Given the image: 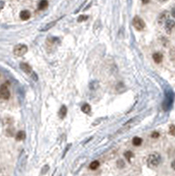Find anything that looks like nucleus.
Instances as JSON below:
<instances>
[{"label":"nucleus","instance_id":"nucleus-22","mask_svg":"<svg viewBox=\"0 0 175 176\" xmlns=\"http://www.w3.org/2000/svg\"><path fill=\"white\" fill-rule=\"evenodd\" d=\"M171 167H172V168L173 170H175V159L172 162V164H171Z\"/></svg>","mask_w":175,"mask_h":176},{"label":"nucleus","instance_id":"nucleus-13","mask_svg":"<svg viewBox=\"0 0 175 176\" xmlns=\"http://www.w3.org/2000/svg\"><path fill=\"white\" fill-rule=\"evenodd\" d=\"M48 2L47 0H42V1H40L38 5V7L40 10H42V9H45L46 7H48Z\"/></svg>","mask_w":175,"mask_h":176},{"label":"nucleus","instance_id":"nucleus-11","mask_svg":"<svg viewBox=\"0 0 175 176\" xmlns=\"http://www.w3.org/2000/svg\"><path fill=\"white\" fill-rule=\"evenodd\" d=\"M142 142H143L142 138H140V137H134V138L132 139V143H133V144H134V145H136V146H139V145H141Z\"/></svg>","mask_w":175,"mask_h":176},{"label":"nucleus","instance_id":"nucleus-19","mask_svg":"<svg viewBox=\"0 0 175 176\" xmlns=\"http://www.w3.org/2000/svg\"><path fill=\"white\" fill-rule=\"evenodd\" d=\"M117 165H118L119 168H121V167H124V162H123V160L120 159V160H118V162H117Z\"/></svg>","mask_w":175,"mask_h":176},{"label":"nucleus","instance_id":"nucleus-14","mask_svg":"<svg viewBox=\"0 0 175 176\" xmlns=\"http://www.w3.org/2000/svg\"><path fill=\"white\" fill-rule=\"evenodd\" d=\"M99 162L98 160H94V161H92L91 164H90V169L91 170H96L98 167H99Z\"/></svg>","mask_w":175,"mask_h":176},{"label":"nucleus","instance_id":"nucleus-16","mask_svg":"<svg viewBox=\"0 0 175 176\" xmlns=\"http://www.w3.org/2000/svg\"><path fill=\"white\" fill-rule=\"evenodd\" d=\"M56 21H53V22H51L50 24H48V25H47V26H45V27H43V28H42V31H46V30L49 29V28H50L51 27H53V26H54V25L56 24Z\"/></svg>","mask_w":175,"mask_h":176},{"label":"nucleus","instance_id":"nucleus-7","mask_svg":"<svg viewBox=\"0 0 175 176\" xmlns=\"http://www.w3.org/2000/svg\"><path fill=\"white\" fill-rule=\"evenodd\" d=\"M66 115H67V108H66V106L63 105L58 112V116L61 119H64L66 116Z\"/></svg>","mask_w":175,"mask_h":176},{"label":"nucleus","instance_id":"nucleus-17","mask_svg":"<svg viewBox=\"0 0 175 176\" xmlns=\"http://www.w3.org/2000/svg\"><path fill=\"white\" fill-rule=\"evenodd\" d=\"M169 133L172 136H175V125H171L169 127Z\"/></svg>","mask_w":175,"mask_h":176},{"label":"nucleus","instance_id":"nucleus-23","mask_svg":"<svg viewBox=\"0 0 175 176\" xmlns=\"http://www.w3.org/2000/svg\"><path fill=\"white\" fill-rule=\"evenodd\" d=\"M1 6H2V8H3V6H4V2H1Z\"/></svg>","mask_w":175,"mask_h":176},{"label":"nucleus","instance_id":"nucleus-9","mask_svg":"<svg viewBox=\"0 0 175 176\" xmlns=\"http://www.w3.org/2000/svg\"><path fill=\"white\" fill-rule=\"evenodd\" d=\"M19 16H20V18H21V19L27 20V19H28L30 18L31 13H30V12L28 11V10H23V11L20 12Z\"/></svg>","mask_w":175,"mask_h":176},{"label":"nucleus","instance_id":"nucleus-15","mask_svg":"<svg viewBox=\"0 0 175 176\" xmlns=\"http://www.w3.org/2000/svg\"><path fill=\"white\" fill-rule=\"evenodd\" d=\"M133 153H132V151H126L125 153H124V156L126 157V159H128V161H129L130 162V160H131V158L133 157Z\"/></svg>","mask_w":175,"mask_h":176},{"label":"nucleus","instance_id":"nucleus-20","mask_svg":"<svg viewBox=\"0 0 175 176\" xmlns=\"http://www.w3.org/2000/svg\"><path fill=\"white\" fill-rule=\"evenodd\" d=\"M151 137H159V134H158V132H153Z\"/></svg>","mask_w":175,"mask_h":176},{"label":"nucleus","instance_id":"nucleus-1","mask_svg":"<svg viewBox=\"0 0 175 176\" xmlns=\"http://www.w3.org/2000/svg\"><path fill=\"white\" fill-rule=\"evenodd\" d=\"M160 162H161V156L158 152H152L148 156L147 164H148V167L150 168L157 167L160 164Z\"/></svg>","mask_w":175,"mask_h":176},{"label":"nucleus","instance_id":"nucleus-3","mask_svg":"<svg viewBox=\"0 0 175 176\" xmlns=\"http://www.w3.org/2000/svg\"><path fill=\"white\" fill-rule=\"evenodd\" d=\"M27 46L25 44H18L13 48V54L16 56H22L27 52Z\"/></svg>","mask_w":175,"mask_h":176},{"label":"nucleus","instance_id":"nucleus-18","mask_svg":"<svg viewBox=\"0 0 175 176\" xmlns=\"http://www.w3.org/2000/svg\"><path fill=\"white\" fill-rule=\"evenodd\" d=\"M87 19H88V16H86V15H80L78 19V21L82 22V21H84V20H86Z\"/></svg>","mask_w":175,"mask_h":176},{"label":"nucleus","instance_id":"nucleus-6","mask_svg":"<svg viewBox=\"0 0 175 176\" xmlns=\"http://www.w3.org/2000/svg\"><path fill=\"white\" fill-rule=\"evenodd\" d=\"M19 67L20 69H21L24 72H26V73H31L32 72V68H31V66L26 63H21L19 64Z\"/></svg>","mask_w":175,"mask_h":176},{"label":"nucleus","instance_id":"nucleus-21","mask_svg":"<svg viewBox=\"0 0 175 176\" xmlns=\"http://www.w3.org/2000/svg\"><path fill=\"white\" fill-rule=\"evenodd\" d=\"M172 16L175 19V7H173L172 9Z\"/></svg>","mask_w":175,"mask_h":176},{"label":"nucleus","instance_id":"nucleus-4","mask_svg":"<svg viewBox=\"0 0 175 176\" xmlns=\"http://www.w3.org/2000/svg\"><path fill=\"white\" fill-rule=\"evenodd\" d=\"M10 91L8 89V85H6V83H4V84L1 86V92H0V96L3 100H8L10 98Z\"/></svg>","mask_w":175,"mask_h":176},{"label":"nucleus","instance_id":"nucleus-2","mask_svg":"<svg viewBox=\"0 0 175 176\" xmlns=\"http://www.w3.org/2000/svg\"><path fill=\"white\" fill-rule=\"evenodd\" d=\"M132 24L134 26V27H135L137 30H143L145 28V21H143V19L142 18H140L139 16H135L132 20Z\"/></svg>","mask_w":175,"mask_h":176},{"label":"nucleus","instance_id":"nucleus-12","mask_svg":"<svg viewBox=\"0 0 175 176\" xmlns=\"http://www.w3.org/2000/svg\"><path fill=\"white\" fill-rule=\"evenodd\" d=\"M81 110L82 112H84L85 114H89L91 112V106L89 104H84L83 106L81 107Z\"/></svg>","mask_w":175,"mask_h":176},{"label":"nucleus","instance_id":"nucleus-10","mask_svg":"<svg viewBox=\"0 0 175 176\" xmlns=\"http://www.w3.org/2000/svg\"><path fill=\"white\" fill-rule=\"evenodd\" d=\"M26 137V133L25 131H22V130H20L19 131L17 134H16V140L17 141H22L24 140Z\"/></svg>","mask_w":175,"mask_h":176},{"label":"nucleus","instance_id":"nucleus-5","mask_svg":"<svg viewBox=\"0 0 175 176\" xmlns=\"http://www.w3.org/2000/svg\"><path fill=\"white\" fill-rule=\"evenodd\" d=\"M164 29L167 34H171L175 29V21L172 19H166V24H164Z\"/></svg>","mask_w":175,"mask_h":176},{"label":"nucleus","instance_id":"nucleus-8","mask_svg":"<svg viewBox=\"0 0 175 176\" xmlns=\"http://www.w3.org/2000/svg\"><path fill=\"white\" fill-rule=\"evenodd\" d=\"M152 57H153V60L155 61V63H157V64L161 63L162 60H163V55H162L161 53H159V52L154 53L153 56H152Z\"/></svg>","mask_w":175,"mask_h":176}]
</instances>
